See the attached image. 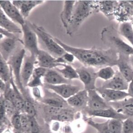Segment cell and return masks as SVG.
<instances>
[{
    "label": "cell",
    "mask_w": 133,
    "mask_h": 133,
    "mask_svg": "<svg viewBox=\"0 0 133 133\" xmlns=\"http://www.w3.org/2000/svg\"><path fill=\"white\" fill-rule=\"evenodd\" d=\"M94 12H98L96 1H76L71 21L66 29V34L70 36L74 35L83 22Z\"/></svg>",
    "instance_id": "obj_1"
},
{
    "label": "cell",
    "mask_w": 133,
    "mask_h": 133,
    "mask_svg": "<svg viewBox=\"0 0 133 133\" xmlns=\"http://www.w3.org/2000/svg\"><path fill=\"white\" fill-rule=\"evenodd\" d=\"M54 39L65 51L73 54L81 63L85 66L99 68L100 57L103 49L92 47L91 49H83L75 47L68 45L57 38Z\"/></svg>",
    "instance_id": "obj_2"
},
{
    "label": "cell",
    "mask_w": 133,
    "mask_h": 133,
    "mask_svg": "<svg viewBox=\"0 0 133 133\" xmlns=\"http://www.w3.org/2000/svg\"><path fill=\"white\" fill-rule=\"evenodd\" d=\"M118 32L112 27H107L102 30L101 39L104 44L114 49L118 53H122L127 55H133V47L121 39Z\"/></svg>",
    "instance_id": "obj_3"
},
{
    "label": "cell",
    "mask_w": 133,
    "mask_h": 133,
    "mask_svg": "<svg viewBox=\"0 0 133 133\" xmlns=\"http://www.w3.org/2000/svg\"><path fill=\"white\" fill-rule=\"evenodd\" d=\"M30 27L36 34L38 39L46 50L56 58L61 57L66 51L56 42L54 37L49 33L42 26L27 21Z\"/></svg>",
    "instance_id": "obj_4"
},
{
    "label": "cell",
    "mask_w": 133,
    "mask_h": 133,
    "mask_svg": "<svg viewBox=\"0 0 133 133\" xmlns=\"http://www.w3.org/2000/svg\"><path fill=\"white\" fill-rule=\"evenodd\" d=\"M26 54V50L21 49L16 50L9 58L7 63L11 68L15 82L24 98L28 97L25 88L23 87L21 80V71L23 60Z\"/></svg>",
    "instance_id": "obj_5"
},
{
    "label": "cell",
    "mask_w": 133,
    "mask_h": 133,
    "mask_svg": "<svg viewBox=\"0 0 133 133\" xmlns=\"http://www.w3.org/2000/svg\"><path fill=\"white\" fill-rule=\"evenodd\" d=\"M23 34V45L30 54L37 56L40 49L38 45V38L36 34L30 27L27 21L21 26Z\"/></svg>",
    "instance_id": "obj_6"
},
{
    "label": "cell",
    "mask_w": 133,
    "mask_h": 133,
    "mask_svg": "<svg viewBox=\"0 0 133 133\" xmlns=\"http://www.w3.org/2000/svg\"><path fill=\"white\" fill-rule=\"evenodd\" d=\"M37 64L47 69L63 66L66 63L62 57L56 58L45 50L40 49L36 56Z\"/></svg>",
    "instance_id": "obj_7"
},
{
    "label": "cell",
    "mask_w": 133,
    "mask_h": 133,
    "mask_svg": "<svg viewBox=\"0 0 133 133\" xmlns=\"http://www.w3.org/2000/svg\"><path fill=\"white\" fill-rule=\"evenodd\" d=\"M76 69L79 79L84 85V89L88 91L96 89V82L98 77L93 68L83 65Z\"/></svg>",
    "instance_id": "obj_8"
},
{
    "label": "cell",
    "mask_w": 133,
    "mask_h": 133,
    "mask_svg": "<svg viewBox=\"0 0 133 133\" xmlns=\"http://www.w3.org/2000/svg\"><path fill=\"white\" fill-rule=\"evenodd\" d=\"M0 9L8 17L17 25L22 26L26 22L17 7L14 5L12 1L8 0L0 1Z\"/></svg>",
    "instance_id": "obj_9"
},
{
    "label": "cell",
    "mask_w": 133,
    "mask_h": 133,
    "mask_svg": "<svg viewBox=\"0 0 133 133\" xmlns=\"http://www.w3.org/2000/svg\"><path fill=\"white\" fill-rule=\"evenodd\" d=\"M37 64L36 56L29 54H25L23 60L21 71V80L23 87L25 88L31 77L35 66Z\"/></svg>",
    "instance_id": "obj_10"
},
{
    "label": "cell",
    "mask_w": 133,
    "mask_h": 133,
    "mask_svg": "<svg viewBox=\"0 0 133 133\" xmlns=\"http://www.w3.org/2000/svg\"><path fill=\"white\" fill-rule=\"evenodd\" d=\"M43 91L44 95L39 101L43 104L61 108L71 107L65 99L52 91L43 87Z\"/></svg>",
    "instance_id": "obj_11"
},
{
    "label": "cell",
    "mask_w": 133,
    "mask_h": 133,
    "mask_svg": "<svg viewBox=\"0 0 133 133\" xmlns=\"http://www.w3.org/2000/svg\"><path fill=\"white\" fill-rule=\"evenodd\" d=\"M43 87L52 91L64 99H68L70 97L81 90L79 86L73 85L71 84L53 85L44 83Z\"/></svg>",
    "instance_id": "obj_12"
},
{
    "label": "cell",
    "mask_w": 133,
    "mask_h": 133,
    "mask_svg": "<svg viewBox=\"0 0 133 133\" xmlns=\"http://www.w3.org/2000/svg\"><path fill=\"white\" fill-rule=\"evenodd\" d=\"M129 55L118 53L116 66L119 71L129 83L133 80V67L130 63Z\"/></svg>",
    "instance_id": "obj_13"
},
{
    "label": "cell",
    "mask_w": 133,
    "mask_h": 133,
    "mask_svg": "<svg viewBox=\"0 0 133 133\" xmlns=\"http://www.w3.org/2000/svg\"><path fill=\"white\" fill-rule=\"evenodd\" d=\"M23 44V41L19 39H13L4 37L1 39L0 43V56L6 61H8L10 58L15 52L17 42Z\"/></svg>",
    "instance_id": "obj_14"
},
{
    "label": "cell",
    "mask_w": 133,
    "mask_h": 133,
    "mask_svg": "<svg viewBox=\"0 0 133 133\" xmlns=\"http://www.w3.org/2000/svg\"><path fill=\"white\" fill-rule=\"evenodd\" d=\"M88 109L91 110H104L110 108L109 103L106 102L96 89L88 91Z\"/></svg>",
    "instance_id": "obj_15"
},
{
    "label": "cell",
    "mask_w": 133,
    "mask_h": 133,
    "mask_svg": "<svg viewBox=\"0 0 133 133\" xmlns=\"http://www.w3.org/2000/svg\"><path fill=\"white\" fill-rule=\"evenodd\" d=\"M129 83L121 72L117 71L114 77L111 79L105 81L101 87L107 89L125 91L128 90Z\"/></svg>",
    "instance_id": "obj_16"
},
{
    "label": "cell",
    "mask_w": 133,
    "mask_h": 133,
    "mask_svg": "<svg viewBox=\"0 0 133 133\" xmlns=\"http://www.w3.org/2000/svg\"><path fill=\"white\" fill-rule=\"evenodd\" d=\"M11 1L19 10L25 19L29 16L34 8L46 2L44 0H14Z\"/></svg>",
    "instance_id": "obj_17"
},
{
    "label": "cell",
    "mask_w": 133,
    "mask_h": 133,
    "mask_svg": "<svg viewBox=\"0 0 133 133\" xmlns=\"http://www.w3.org/2000/svg\"><path fill=\"white\" fill-rule=\"evenodd\" d=\"M96 90L108 103L120 101L129 96L125 91L104 88L101 87L96 88Z\"/></svg>",
    "instance_id": "obj_18"
},
{
    "label": "cell",
    "mask_w": 133,
    "mask_h": 133,
    "mask_svg": "<svg viewBox=\"0 0 133 133\" xmlns=\"http://www.w3.org/2000/svg\"><path fill=\"white\" fill-rule=\"evenodd\" d=\"M86 111L89 116L94 117L119 119L122 121L128 119L127 116L118 112L111 107L107 109L99 110H91L88 108L86 109Z\"/></svg>",
    "instance_id": "obj_19"
},
{
    "label": "cell",
    "mask_w": 133,
    "mask_h": 133,
    "mask_svg": "<svg viewBox=\"0 0 133 133\" xmlns=\"http://www.w3.org/2000/svg\"><path fill=\"white\" fill-rule=\"evenodd\" d=\"M109 104L117 111L126 116L129 119L133 120V98H126L120 101L111 102Z\"/></svg>",
    "instance_id": "obj_20"
},
{
    "label": "cell",
    "mask_w": 133,
    "mask_h": 133,
    "mask_svg": "<svg viewBox=\"0 0 133 133\" xmlns=\"http://www.w3.org/2000/svg\"><path fill=\"white\" fill-rule=\"evenodd\" d=\"M88 95L86 90H81L66 100L68 105L71 108L83 109L88 107Z\"/></svg>",
    "instance_id": "obj_21"
},
{
    "label": "cell",
    "mask_w": 133,
    "mask_h": 133,
    "mask_svg": "<svg viewBox=\"0 0 133 133\" xmlns=\"http://www.w3.org/2000/svg\"><path fill=\"white\" fill-rule=\"evenodd\" d=\"M98 12L100 11L109 19L114 18L119 3L116 1H96Z\"/></svg>",
    "instance_id": "obj_22"
},
{
    "label": "cell",
    "mask_w": 133,
    "mask_h": 133,
    "mask_svg": "<svg viewBox=\"0 0 133 133\" xmlns=\"http://www.w3.org/2000/svg\"><path fill=\"white\" fill-rule=\"evenodd\" d=\"M71 81L65 78L55 69H48L44 77V83L50 85H58L63 84H71Z\"/></svg>",
    "instance_id": "obj_23"
},
{
    "label": "cell",
    "mask_w": 133,
    "mask_h": 133,
    "mask_svg": "<svg viewBox=\"0 0 133 133\" xmlns=\"http://www.w3.org/2000/svg\"><path fill=\"white\" fill-rule=\"evenodd\" d=\"M76 1H64L63 10L60 14V19L65 30L70 23L74 6Z\"/></svg>",
    "instance_id": "obj_24"
},
{
    "label": "cell",
    "mask_w": 133,
    "mask_h": 133,
    "mask_svg": "<svg viewBox=\"0 0 133 133\" xmlns=\"http://www.w3.org/2000/svg\"><path fill=\"white\" fill-rule=\"evenodd\" d=\"M0 26L1 28L14 34L22 33V29L17 24L5 15L0 9Z\"/></svg>",
    "instance_id": "obj_25"
},
{
    "label": "cell",
    "mask_w": 133,
    "mask_h": 133,
    "mask_svg": "<svg viewBox=\"0 0 133 133\" xmlns=\"http://www.w3.org/2000/svg\"><path fill=\"white\" fill-rule=\"evenodd\" d=\"M47 70L46 68L40 66L35 68L27 87L31 88L39 87H43L44 83L42 82V78H44Z\"/></svg>",
    "instance_id": "obj_26"
},
{
    "label": "cell",
    "mask_w": 133,
    "mask_h": 133,
    "mask_svg": "<svg viewBox=\"0 0 133 133\" xmlns=\"http://www.w3.org/2000/svg\"><path fill=\"white\" fill-rule=\"evenodd\" d=\"M13 77L12 72L9 64L0 56V80L9 83Z\"/></svg>",
    "instance_id": "obj_27"
},
{
    "label": "cell",
    "mask_w": 133,
    "mask_h": 133,
    "mask_svg": "<svg viewBox=\"0 0 133 133\" xmlns=\"http://www.w3.org/2000/svg\"><path fill=\"white\" fill-rule=\"evenodd\" d=\"M118 33L130 42L133 47V26L132 23L129 21L121 23Z\"/></svg>",
    "instance_id": "obj_28"
},
{
    "label": "cell",
    "mask_w": 133,
    "mask_h": 133,
    "mask_svg": "<svg viewBox=\"0 0 133 133\" xmlns=\"http://www.w3.org/2000/svg\"><path fill=\"white\" fill-rule=\"evenodd\" d=\"M62 67V68H57L54 69L58 71L61 74L63 77L67 80L71 81L74 79H79L76 69L74 68L72 65L69 64H64Z\"/></svg>",
    "instance_id": "obj_29"
},
{
    "label": "cell",
    "mask_w": 133,
    "mask_h": 133,
    "mask_svg": "<svg viewBox=\"0 0 133 133\" xmlns=\"http://www.w3.org/2000/svg\"><path fill=\"white\" fill-rule=\"evenodd\" d=\"M75 113L73 110L70 108H65L63 111L57 116L50 117L51 121L63 123L71 122L74 121Z\"/></svg>",
    "instance_id": "obj_30"
},
{
    "label": "cell",
    "mask_w": 133,
    "mask_h": 133,
    "mask_svg": "<svg viewBox=\"0 0 133 133\" xmlns=\"http://www.w3.org/2000/svg\"><path fill=\"white\" fill-rule=\"evenodd\" d=\"M116 74L112 66H107L100 68L96 72L97 77L104 80L108 81L111 79Z\"/></svg>",
    "instance_id": "obj_31"
},
{
    "label": "cell",
    "mask_w": 133,
    "mask_h": 133,
    "mask_svg": "<svg viewBox=\"0 0 133 133\" xmlns=\"http://www.w3.org/2000/svg\"><path fill=\"white\" fill-rule=\"evenodd\" d=\"M86 122L98 131V133H111L108 126V121L103 123H96L91 119H87Z\"/></svg>",
    "instance_id": "obj_32"
},
{
    "label": "cell",
    "mask_w": 133,
    "mask_h": 133,
    "mask_svg": "<svg viewBox=\"0 0 133 133\" xmlns=\"http://www.w3.org/2000/svg\"><path fill=\"white\" fill-rule=\"evenodd\" d=\"M1 100L3 103L5 109L6 115L7 117L11 119L15 114L18 113L14 104L9 101V100L5 99L4 97L3 96L1 95Z\"/></svg>",
    "instance_id": "obj_33"
},
{
    "label": "cell",
    "mask_w": 133,
    "mask_h": 133,
    "mask_svg": "<svg viewBox=\"0 0 133 133\" xmlns=\"http://www.w3.org/2000/svg\"><path fill=\"white\" fill-rule=\"evenodd\" d=\"M123 121L117 119L108 120L109 129L111 133H122Z\"/></svg>",
    "instance_id": "obj_34"
},
{
    "label": "cell",
    "mask_w": 133,
    "mask_h": 133,
    "mask_svg": "<svg viewBox=\"0 0 133 133\" xmlns=\"http://www.w3.org/2000/svg\"><path fill=\"white\" fill-rule=\"evenodd\" d=\"M44 105V104H43ZM65 108H61L56 107H52L50 105H44L43 109L45 114L49 116L50 117L54 116H57L63 111Z\"/></svg>",
    "instance_id": "obj_35"
},
{
    "label": "cell",
    "mask_w": 133,
    "mask_h": 133,
    "mask_svg": "<svg viewBox=\"0 0 133 133\" xmlns=\"http://www.w3.org/2000/svg\"><path fill=\"white\" fill-rule=\"evenodd\" d=\"M35 107L30 98L25 99V113L28 116L35 117L36 115Z\"/></svg>",
    "instance_id": "obj_36"
},
{
    "label": "cell",
    "mask_w": 133,
    "mask_h": 133,
    "mask_svg": "<svg viewBox=\"0 0 133 133\" xmlns=\"http://www.w3.org/2000/svg\"><path fill=\"white\" fill-rule=\"evenodd\" d=\"M21 131L24 133H30L29 116L25 113H21Z\"/></svg>",
    "instance_id": "obj_37"
},
{
    "label": "cell",
    "mask_w": 133,
    "mask_h": 133,
    "mask_svg": "<svg viewBox=\"0 0 133 133\" xmlns=\"http://www.w3.org/2000/svg\"><path fill=\"white\" fill-rule=\"evenodd\" d=\"M11 123L14 130L22 131L21 113H17L15 114L11 119Z\"/></svg>",
    "instance_id": "obj_38"
},
{
    "label": "cell",
    "mask_w": 133,
    "mask_h": 133,
    "mask_svg": "<svg viewBox=\"0 0 133 133\" xmlns=\"http://www.w3.org/2000/svg\"><path fill=\"white\" fill-rule=\"evenodd\" d=\"M122 133H133V120L128 118L123 121Z\"/></svg>",
    "instance_id": "obj_39"
},
{
    "label": "cell",
    "mask_w": 133,
    "mask_h": 133,
    "mask_svg": "<svg viewBox=\"0 0 133 133\" xmlns=\"http://www.w3.org/2000/svg\"><path fill=\"white\" fill-rule=\"evenodd\" d=\"M30 120V133H38L39 131V126L35 117L29 116Z\"/></svg>",
    "instance_id": "obj_40"
},
{
    "label": "cell",
    "mask_w": 133,
    "mask_h": 133,
    "mask_svg": "<svg viewBox=\"0 0 133 133\" xmlns=\"http://www.w3.org/2000/svg\"><path fill=\"white\" fill-rule=\"evenodd\" d=\"M32 93L35 100L39 102L42 99L43 96L41 94V92L39 87L32 88Z\"/></svg>",
    "instance_id": "obj_41"
},
{
    "label": "cell",
    "mask_w": 133,
    "mask_h": 133,
    "mask_svg": "<svg viewBox=\"0 0 133 133\" xmlns=\"http://www.w3.org/2000/svg\"><path fill=\"white\" fill-rule=\"evenodd\" d=\"M61 57L63 58V59L65 60L67 64L73 63L75 58L73 54L67 52L63 55Z\"/></svg>",
    "instance_id": "obj_42"
},
{
    "label": "cell",
    "mask_w": 133,
    "mask_h": 133,
    "mask_svg": "<svg viewBox=\"0 0 133 133\" xmlns=\"http://www.w3.org/2000/svg\"><path fill=\"white\" fill-rule=\"evenodd\" d=\"M7 87V83H6L4 81L0 80V90L1 95H3Z\"/></svg>",
    "instance_id": "obj_43"
},
{
    "label": "cell",
    "mask_w": 133,
    "mask_h": 133,
    "mask_svg": "<svg viewBox=\"0 0 133 133\" xmlns=\"http://www.w3.org/2000/svg\"><path fill=\"white\" fill-rule=\"evenodd\" d=\"M127 93L129 96L133 98V80L129 83Z\"/></svg>",
    "instance_id": "obj_44"
},
{
    "label": "cell",
    "mask_w": 133,
    "mask_h": 133,
    "mask_svg": "<svg viewBox=\"0 0 133 133\" xmlns=\"http://www.w3.org/2000/svg\"><path fill=\"white\" fill-rule=\"evenodd\" d=\"M129 58H130V63L133 67V55H130L129 56Z\"/></svg>",
    "instance_id": "obj_45"
},
{
    "label": "cell",
    "mask_w": 133,
    "mask_h": 133,
    "mask_svg": "<svg viewBox=\"0 0 133 133\" xmlns=\"http://www.w3.org/2000/svg\"><path fill=\"white\" fill-rule=\"evenodd\" d=\"M12 133L11 131V130L9 129H7L6 130H4V131H3L2 133Z\"/></svg>",
    "instance_id": "obj_46"
},
{
    "label": "cell",
    "mask_w": 133,
    "mask_h": 133,
    "mask_svg": "<svg viewBox=\"0 0 133 133\" xmlns=\"http://www.w3.org/2000/svg\"><path fill=\"white\" fill-rule=\"evenodd\" d=\"M23 132L21 131H17V130H14V132L13 133H23Z\"/></svg>",
    "instance_id": "obj_47"
},
{
    "label": "cell",
    "mask_w": 133,
    "mask_h": 133,
    "mask_svg": "<svg viewBox=\"0 0 133 133\" xmlns=\"http://www.w3.org/2000/svg\"><path fill=\"white\" fill-rule=\"evenodd\" d=\"M128 2L132 5V6L133 7V1H128Z\"/></svg>",
    "instance_id": "obj_48"
},
{
    "label": "cell",
    "mask_w": 133,
    "mask_h": 133,
    "mask_svg": "<svg viewBox=\"0 0 133 133\" xmlns=\"http://www.w3.org/2000/svg\"><path fill=\"white\" fill-rule=\"evenodd\" d=\"M132 24H133V18H132Z\"/></svg>",
    "instance_id": "obj_49"
}]
</instances>
